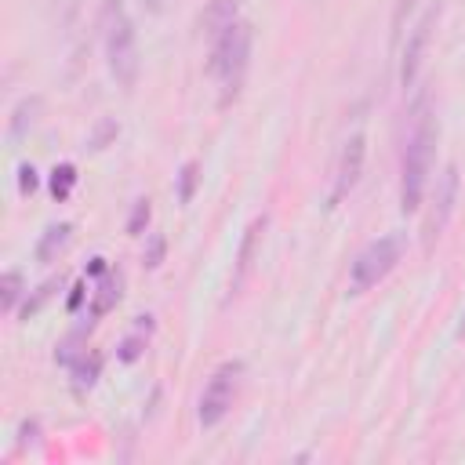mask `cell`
<instances>
[{
    "mask_svg": "<svg viewBox=\"0 0 465 465\" xmlns=\"http://www.w3.org/2000/svg\"><path fill=\"white\" fill-rule=\"evenodd\" d=\"M432 145H436V124L429 116L425 105H418L414 127L407 134L403 145V160H400V211H418L421 193H425V178H429V163H432Z\"/></svg>",
    "mask_w": 465,
    "mask_h": 465,
    "instance_id": "6da1fadb",
    "label": "cell"
},
{
    "mask_svg": "<svg viewBox=\"0 0 465 465\" xmlns=\"http://www.w3.org/2000/svg\"><path fill=\"white\" fill-rule=\"evenodd\" d=\"M102 36H105L109 73L116 76V84L124 91H131L138 80V44H134V25L124 11V0L102 4Z\"/></svg>",
    "mask_w": 465,
    "mask_h": 465,
    "instance_id": "7a4b0ae2",
    "label": "cell"
},
{
    "mask_svg": "<svg viewBox=\"0 0 465 465\" xmlns=\"http://www.w3.org/2000/svg\"><path fill=\"white\" fill-rule=\"evenodd\" d=\"M247 58H251V25L247 22H232L225 33L214 36V44H211V73L218 76L222 105H229L240 94V84H243V73H247Z\"/></svg>",
    "mask_w": 465,
    "mask_h": 465,
    "instance_id": "3957f363",
    "label": "cell"
},
{
    "mask_svg": "<svg viewBox=\"0 0 465 465\" xmlns=\"http://www.w3.org/2000/svg\"><path fill=\"white\" fill-rule=\"evenodd\" d=\"M396 262H400V240H396V236H378V240H371V243L356 254V262H352L349 291H352V294L371 291L378 280H385V276L396 269Z\"/></svg>",
    "mask_w": 465,
    "mask_h": 465,
    "instance_id": "277c9868",
    "label": "cell"
},
{
    "mask_svg": "<svg viewBox=\"0 0 465 465\" xmlns=\"http://www.w3.org/2000/svg\"><path fill=\"white\" fill-rule=\"evenodd\" d=\"M240 374H243V363L240 360H229V363H222L207 378L203 396H200V411H196V418H200L203 429L218 425L232 411V400H236V389H240Z\"/></svg>",
    "mask_w": 465,
    "mask_h": 465,
    "instance_id": "5b68a950",
    "label": "cell"
},
{
    "mask_svg": "<svg viewBox=\"0 0 465 465\" xmlns=\"http://www.w3.org/2000/svg\"><path fill=\"white\" fill-rule=\"evenodd\" d=\"M458 185H461L458 167L447 163L443 174H440V182H436L432 211H429V218H425V247H432V240H436V236L443 232V225L450 222V214H454V200H458Z\"/></svg>",
    "mask_w": 465,
    "mask_h": 465,
    "instance_id": "8992f818",
    "label": "cell"
},
{
    "mask_svg": "<svg viewBox=\"0 0 465 465\" xmlns=\"http://www.w3.org/2000/svg\"><path fill=\"white\" fill-rule=\"evenodd\" d=\"M436 7H429L421 18H418V25L411 29V36H407V47H403V65H400V80H403V87H411L414 84V76H418V65H421V54H425V47H429V36H432V22H436Z\"/></svg>",
    "mask_w": 465,
    "mask_h": 465,
    "instance_id": "52a82bcc",
    "label": "cell"
},
{
    "mask_svg": "<svg viewBox=\"0 0 465 465\" xmlns=\"http://www.w3.org/2000/svg\"><path fill=\"white\" fill-rule=\"evenodd\" d=\"M360 171H363V134H352V138L345 142V149H341V160H338L331 203H338L345 193H352V185L360 182Z\"/></svg>",
    "mask_w": 465,
    "mask_h": 465,
    "instance_id": "ba28073f",
    "label": "cell"
},
{
    "mask_svg": "<svg viewBox=\"0 0 465 465\" xmlns=\"http://www.w3.org/2000/svg\"><path fill=\"white\" fill-rule=\"evenodd\" d=\"M236 11H240V0H207V7H203V29H207V36L214 40L218 33H225L232 22H240L236 18Z\"/></svg>",
    "mask_w": 465,
    "mask_h": 465,
    "instance_id": "9c48e42d",
    "label": "cell"
},
{
    "mask_svg": "<svg viewBox=\"0 0 465 465\" xmlns=\"http://www.w3.org/2000/svg\"><path fill=\"white\" fill-rule=\"evenodd\" d=\"M262 229H265V218H254V222H251V229H247V236H243V247H240V265H236V280H232V287H240V280L247 276L251 258H254V243H258Z\"/></svg>",
    "mask_w": 465,
    "mask_h": 465,
    "instance_id": "30bf717a",
    "label": "cell"
},
{
    "mask_svg": "<svg viewBox=\"0 0 465 465\" xmlns=\"http://www.w3.org/2000/svg\"><path fill=\"white\" fill-rule=\"evenodd\" d=\"M116 298H120V272H105V280H102V287H98V294L91 302V316L109 312L116 305Z\"/></svg>",
    "mask_w": 465,
    "mask_h": 465,
    "instance_id": "8fae6325",
    "label": "cell"
},
{
    "mask_svg": "<svg viewBox=\"0 0 465 465\" xmlns=\"http://www.w3.org/2000/svg\"><path fill=\"white\" fill-rule=\"evenodd\" d=\"M69 232H73V225H69V222H62V225H51V229L44 232L40 247H36V258H40V262H47L54 251H62V247L69 243Z\"/></svg>",
    "mask_w": 465,
    "mask_h": 465,
    "instance_id": "7c38bea8",
    "label": "cell"
},
{
    "mask_svg": "<svg viewBox=\"0 0 465 465\" xmlns=\"http://www.w3.org/2000/svg\"><path fill=\"white\" fill-rule=\"evenodd\" d=\"M98 367H102V356L98 352H84L76 363H73V378H76V389H91L94 378H98Z\"/></svg>",
    "mask_w": 465,
    "mask_h": 465,
    "instance_id": "4fadbf2b",
    "label": "cell"
},
{
    "mask_svg": "<svg viewBox=\"0 0 465 465\" xmlns=\"http://www.w3.org/2000/svg\"><path fill=\"white\" fill-rule=\"evenodd\" d=\"M73 182H76V167H73V163H58V167L51 171V196H54V200H65L69 189H73Z\"/></svg>",
    "mask_w": 465,
    "mask_h": 465,
    "instance_id": "5bb4252c",
    "label": "cell"
},
{
    "mask_svg": "<svg viewBox=\"0 0 465 465\" xmlns=\"http://www.w3.org/2000/svg\"><path fill=\"white\" fill-rule=\"evenodd\" d=\"M18 294H22V272H4V283H0V305L11 312L18 305Z\"/></svg>",
    "mask_w": 465,
    "mask_h": 465,
    "instance_id": "9a60e30c",
    "label": "cell"
},
{
    "mask_svg": "<svg viewBox=\"0 0 465 465\" xmlns=\"http://www.w3.org/2000/svg\"><path fill=\"white\" fill-rule=\"evenodd\" d=\"M36 109H40V102H36V98H33V102L25 98V102L15 109V120H11V134H15V138L25 131V124H33V113H36Z\"/></svg>",
    "mask_w": 465,
    "mask_h": 465,
    "instance_id": "2e32d148",
    "label": "cell"
},
{
    "mask_svg": "<svg viewBox=\"0 0 465 465\" xmlns=\"http://www.w3.org/2000/svg\"><path fill=\"white\" fill-rule=\"evenodd\" d=\"M193 189H196V163L189 160V163L182 167V174H178V200L189 203V200H193Z\"/></svg>",
    "mask_w": 465,
    "mask_h": 465,
    "instance_id": "e0dca14e",
    "label": "cell"
},
{
    "mask_svg": "<svg viewBox=\"0 0 465 465\" xmlns=\"http://www.w3.org/2000/svg\"><path fill=\"white\" fill-rule=\"evenodd\" d=\"M36 185H40V178H36V171L25 163V167L18 171V193H22V196H29V193H36Z\"/></svg>",
    "mask_w": 465,
    "mask_h": 465,
    "instance_id": "ac0fdd59",
    "label": "cell"
},
{
    "mask_svg": "<svg viewBox=\"0 0 465 465\" xmlns=\"http://www.w3.org/2000/svg\"><path fill=\"white\" fill-rule=\"evenodd\" d=\"M138 352H142V331H138V334H131V338L120 345V360H124V363H131V360H138Z\"/></svg>",
    "mask_w": 465,
    "mask_h": 465,
    "instance_id": "d6986e66",
    "label": "cell"
},
{
    "mask_svg": "<svg viewBox=\"0 0 465 465\" xmlns=\"http://www.w3.org/2000/svg\"><path fill=\"white\" fill-rule=\"evenodd\" d=\"M142 222H149V200H138V203H134V214H131L127 229H131V232H138V229H142Z\"/></svg>",
    "mask_w": 465,
    "mask_h": 465,
    "instance_id": "ffe728a7",
    "label": "cell"
},
{
    "mask_svg": "<svg viewBox=\"0 0 465 465\" xmlns=\"http://www.w3.org/2000/svg\"><path fill=\"white\" fill-rule=\"evenodd\" d=\"M160 254H163V240L156 236V240H153V251H149V258H145V265H160Z\"/></svg>",
    "mask_w": 465,
    "mask_h": 465,
    "instance_id": "44dd1931",
    "label": "cell"
},
{
    "mask_svg": "<svg viewBox=\"0 0 465 465\" xmlns=\"http://www.w3.org/2000/svg\"><path fill=\"white\" fill-rule=\"evenodd\" d=\"M458 331H461V334H465V320H461V327H458Z\"/></svg>",
    "mask_w": 465,
    "mask_h": 465,
    "instance_id": "7402d4cb",
    "label": "cell"
}]
</instances>
